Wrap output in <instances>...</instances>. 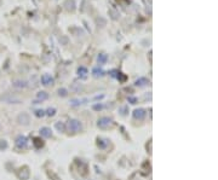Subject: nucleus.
I'll return each instance as SVG.
<instances>
[{"instance_id": "1", "label": "nucleus", "mask_w": 218, "mask_h": 180, "mask_svg": "<svg viewBox=\"0 0 218 180\" xmlns=\"http://www.w3.org/2000/svg\"><path fill=\"white\" fill-rule=\"evenodd\" d=\"M67 128L72 133H78V132H80L82 129V125H81V122L79 120H70L68 122V125H67Z\"/></svg>"}, {"instance_id": "2", "label": "nucleus", "mask_w": 218, "mask_h": 180, "mask_svg": "<svg viewBox=\"0 0 218 180\" xmlns=\"http://www.w3.org/2000/svg\"><path fill=\"white\" fill-rule=\"evenodd\" d=\"M113 125V120L111 119V117H107V116H104V117H101L99 120H98V122H97V126L99 127V128H109Z\"/></svg>"}, {"instance_id": "3", "label": "nucleus", "mask_w": 218, "mask_h": 180, "mask_svg": "<svg viewBox=\"0 0 218 180\" xmlns=\"http://www.w3.org/2000/svg\"><path fill=\"white\" fill-rule=\"evenodd\" d=\"M27 144H28V139H27L24 135H18V137L16 138V145H17V147L24 149V147L27 146Z\"/></svg>"}, {"instance_id": "4", "label": "nucleus", "mask_w": 218, "mask_h": 180, "mask_svg": "<svg viewBox=\"0 0 218 180\" xmlns=\"http://www.w3.org/2000/svg\"><path fill=\"white\" fill-rule=\"evenodd\" d=\"M17 121H18V123H20V125L27 126V125L29 123V115H28V114H26V113H22V114H20V115H18Z\"/></svg>"}, {"instance_id": "5", "label": "nucleus", "mask_w": 218, "mask_h": 180, "mask_svg": "<svg viewBox=\"0 0 218 180\" xmlns=\"http://www.w3.org/2000/svg\"><path fill=\"white\" fill-rule=\"evenodd\" d=\"M133 117H135L136 120H143V119L146 117V110H143V109H136V110L133 111Z\"/></svg>"}, {"instance_id": "6", "label": "nucleus", "mask_w": 218, "mask_h": 180, "mask_svg": "<svg viewBox=\"0 0 218 180\" xmlns=\"http://www.w3.org/2000/svg\"><path fill=\"white\" fill-rule=\"evenodd\" d=\"M18 176H20L22 180H27V179L29 178V170H28V168H27V167L21 168L20 172H18Z\"/></svg>"}, {"instance_id": "7", "label": "nucleus", "mask_w": 218, "mask_h": 180, "mask_svg": "<svg viewBox=\"0 0 218 180\" xmlns=\"http://www.w3.org/2000/svg\"><path fill=\"white\" fill-rule=\"evenodd\" d=\"M40 134H41L44 138H51V137H52V131H51V128H49V127H43V128L40 129Z\"/></svg>"}, {"instance_id": "8", "label": "nucleus", "mask_w": 218, "mask_h": 180, "mask_svg": "<svg viewBox=\"0 0 218 180\" xmlns=\"http://www.w3.org/2000/svg\"><path fill=\"white\" fill-rule=\"evenodd\" d=\"M41 81H43V83L44 85H52V82H53V80H52V77L50 76V75H44L43 77H41Z\"/></svg>"}, {"instance_id": "9", "label": "nucleus", "mask_w": 218, "mask_h": 180, "mask_svg": "<svg viewBox=\"0 0 218 180\" xmlns=\"http://www.w3.org/2000/svg\"><path fill=\"white\" fill-rule=\"evenodd\" d=\"M56 128H57L59 132H64V131H66V125H64L63 122L59 121V122L56 123Z\"/></svg>"}, {"instance_id": "10", "label": "nucleus", "mask_w": 218, "mask_h": 180, "mask_svg": "<svg viewBox=\"0 0 218 180\" xmlns=\"http://www.w3.org/2000/svg\"><path fill=\"white\" fill-rule=\"evenodd\" d=\"M8 141L5 139H0V150H6L8 149Z\"/></svg>"}, {"instance_id": "11", "label": "nucleus", "mask_w": 218, "mask_h": 180, "mask_svg": "<svg viewBox=\"0 0 218 180\" xmlns=\"http://www.w3.org/2000/svg\"><path fill=\"white\" fill-rule=\"evenodd\" d=\"M105 61H107V56L105 54H99L98 56V63L99 64H104Z\"/></svg>"}, {"instance_id": "12", "label": "nucleus", "mask_w": 218, "mask_h": 180, "mask_svg": "<svg viewBox=\"0 0 218 180\" xmlns=\"http://www.w3.org/2000/svg\"><path fill=\"white\" fill-rule=\"evenodd\" d=\"M47 97H49V96H47V93H46V92H39V93H38V98H39V99H41V101L47 99Z\"/></svg>"}, {"instance_id": "13", "label": "nucleus", "mask_w": 218, "mask_h": 180, "mask_svg": "<svg viewBox=\"0 0 218 180\" xmlns=\"http://www.w3.org/2000/svg\"><path fill=\"white\" fill-rule=\"evenodd\" d=\"M55 114H56V109H55V108H49V109H47L46 115H49V116H53Z\"/></svg>"}, {"instance_id": "14", "label": "nucleus", "mask_w": 218, "mask_h": 180, "mask_svg": "<svg viewBox=\"0 0 218 180\" xmlns=\"http://www.w3.org/2000/svg\"><path fill=\"white\" fill-rule=\"evenodd\" d=\"M148 81L146 80V79H141V80H137V82H136V85L137 86H143V85H146Z\"/></svg>"}, {"instance_id": "15", "label": "nucleus", "mask_w": 218, "mask_h": 180, "mask_svg": "<svg viewBox=\"0 0 218 180\" xmlns=\"http://www.w3.org/2000/svg\"><path fill=\"white\" fill-rule=\"evenodd\" d=\"M44 115H45V111H44V110H37V111H35V116H37V117H43Z\"/></svg>"}, {"instance_id": "16", "label": "nucleus", "mask_w": 218, "mask_h": 180, "mask_svg": "<svg viewBox=\"0 0 218 180\" xmlns=\"http://www.w3.org/2000/svg\"><path fill=\"white\" fill-rule=\"evenodd\" d=\"M58 95L59 96H62V97H66L68 93H67V89H64V88H62V89H58Z\"/></svg>"}, {"instance_id": "17", "label": "nucleus", "mask_w": 218, "mask_h": 180, "mask_svg": "<svg viewBox=\"0 0 218 180\" xmlns=\"http://www.w3.org/2000/svg\"><path fill=\"white\" fill-rule=\"evenodd\" d=\"M78 71H79V75H81V76H84V75L87 73V70H86L85 68H82V67H81V68H79V70H78Z\"/></svg>"}, {"instance_id": "18", "label": "nucleus", "mask_w": 218, "mask_h": 180, "mask_svg": "<svg viewBox=\"0 0 218 180\" xmlns=\"http://www.w3.org/2000/svg\"><path fill=\"white\" fill-rule=\"evenodd\" d=\"M93 74H95V76H101V75H103V70H98V69H95L93 70Z\"/></svg>"}, {"instance_id": "19", "label": "nucleus", "mask_w": 218, "mask_h": 180, "mask_svg": "<svg viewBox=\"0 0 218 180\" xmlns=\"http://www.w3.org/2000/svg\"><path fill=\"white\" fill-rule=\"evenodd\" d=\"M14 86H15V87H24L26 83H24V82H21V81H16V82L14 83Z\"/></svg>"}, {"instance_id": "20", "label": "nucleus", "mask_w": 218, "mask_h": 180, "mask_svg": "<svg viewBox=\"0 0 218 180\" xmlns=\"http://www.w3.org/2000/svg\"><path fill=\"white\" fill-rule=\"evenodd\" d=\"M92 108H93V110H101L103 107H102V104H96V105H93Z\"/></svg>"}, {"instance_id": "21", "label": "nucleus", "mask_w": 218, "mask_h": 180, "mask_svg": "<svg viewBox=\"0 0 218 180\" xmlns=\"http://www.w3.org/2000/svg\"><path fill=\"white\" fill-rule=\"evenodd\" d=\"M130 102H131L132 104H135V102H136V99H135V98H130Z\"/></svg>"}]
</instances>
